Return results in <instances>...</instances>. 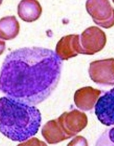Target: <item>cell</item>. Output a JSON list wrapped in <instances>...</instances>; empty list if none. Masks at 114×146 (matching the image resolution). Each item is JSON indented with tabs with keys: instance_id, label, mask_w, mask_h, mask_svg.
Instances as JSON below:
<instances>
[{
	"instance_id": "9a60e30c",
	"label": "cell",
	"mask_w": 114,
	"mask_h": 146,
	"mask_svg": "<svg viewBox=\"0 0 114 146\" xmlns=\"http://www.w3.org/2000/svg\"><path fill=\"white\" fill-rule=\"evenodd\" d=\"M18 146H47V145L44 142L34 137L27 140Z\"/></svg>"
},
{
	"instance_id": "30bf717a",
	"label": "cell",
	"mask_w": 114,
	"mask_h": 146,
	"mask_svg": "<svg viewBox=\"0 0 114 146\" xmlns=\"http://www.w3.org/2000/svg\"><path fill=\"white\" fill-rule=\"evenodd\" d=\"M42 12V7L37 1L24 0L18 5V15L20 18L27 23H32L38 20Z\"/></svg>"
},
{
	"instance_id": "9c48e42d",
	"label": "cell",
	"mask_w": 114,
	"mask_h": 146,
	"mask_svg": "<svg viewBox=\"0 0 114 146\" xmlns=\"http://www.w3.org/2000/svg\"><path fill=\"white\" fill-rule=\"evenodd\" d=\"M100 90L92 87H84L75 92L74 100L75 105L83 111H90L94 108L101 94Z\"/></svg>"
},
{
	"instance_id": "6da1fadb",
	"label": "cell",
	"mask_w": 114,
	"mask_h": 146,
	"mask_svg": "<svg viewBox=\"0 0 114 146\" xmlns=\"http://www.w3.org/2000/svg\"><path fill=\"white\" fill-rule=\"evenodd\" d=\"M62 62L50 49L31 47L13 51L0 71V91L30 105L47 99L59 82Z\"/></svg>"
},
{
	"instance_id": "4fadbf2b",
	"label": "cell",
	"mask_w": 114,
	"mask_h": 146,
	"mask_svg": "<svg viewBox=\"0 0 114 146\" xmlns=\"http://www.w3.org/2000/svg\"><path fill=\"white\" fill-rule=\"evenodd\" d=\"M95 146H114V127L107 129L98 138Z\"/></svg>"
},
{
	"instance_id": "7c38bea8",
	"label": "cell",
	"mask_w": 114,
	"mask_h": 146,
	"mask_svg": "<svg viewBox=\"0 0 114 146\" xmlns=\"http://www.w3.org/2000/svg\"><path fill=\"white\" fill-rule=\"evenodd\" d=\"M42 133L44 139L50 144H55L67 140L61 131L57 119L47 122L42 129Z\"/></svg>"
},
{
	"instance_id": "ba28073f",
	"label": "cell",
	"mask_w": 114,
	"mask_h": 146,
	"mask_svg": "<svg viewBox=\"0 0 114 146\" xmlns=\"http://www.w3.org/2000/svg\"><path fill=\"white\" fill-rule=\"evenodd\" d=\"M55 53L61 61L68 60L78 54H83L80 35H71L63 36L56 45Z\"/></svg>"
},
{
	"instance_id": "2e32d148",
	"label": "cell",
	"mask_w": 114,
	"mask_h": 146,
	"mask_svg": "<svg viewBox=\"0 0 114 146\" xmlns=\"http://www.w3.org/2000/svg\"><path fill=\"white\" fill-rule=\"evenodd\" d=\"M6 49V43L0 40V55H2Z\"/></svg>"
},
{
	"instance_id": "5bb4252c",
	"label": "cell",
	"mask_w": 114,
	"mask_h": 146,
	"mask_svg": "<svg viewBox=\"0 0 114 146\" xmlns=\"http://www.w3.org/2000/svg\"><path fill=\"white\" fill-rule=\"evenodd\" d=\"M67 146H89L87 140L82 136H77L75 137Z\"/></svg>"
},
{
	"instance_id": "277c9868",
	"label": "cell",
	"mask_w": 114,
	"mask_h": 146,
	"mask_svg": "<svg viewBox=\"0 0 114 146\" xmlns=\"http://www.w3.org/2000/svg\"><path fill=\"white\" fill-rule=\"evenodd\" d=\"M86 8L96 24L105 29H109L114 26V8L109 1H87Z\"/></svg>"
},
{
	"instance_id": "7a4b0ae2",
	"label": "cell",
	"mask_w": 114,
	"mask_h": 146,
	"mask_svg": "<svg viewBox=\"0 0 114 146\" xmlns=\"http://www.w3.org/2000/svg\"><path fill=\"white\" fill-rule=\"evenodd\" d=\"M41 113L33 105L11 98H0V132L10 140L24 142L41 127Z\"/></svg>"
},
{
	"instance_id": "8fae6325",
	"label": "cell",
	"mask_w": 114,
	"mask_h": 146,
	"mask_svg": "<svg viewBox=\"0 0 114 146\" xmlns=\"http://www.w3.org/2000/svg\"><path fill=\"white\" fill-rule=\"evenodd\" d=\"M20 25L15 16H7L0 19V39L9 40L16 38Z\"/></svg>"
},
{
	"instance_id": "8992f818",
	"label": "cell",
	"mask_w": 114,
	"mask_h": 146,
	"mask_svg": "<svg viewBox=\"0 0 114 146\" xmlns=\"http://www.w3.org/2000/svg\"><path fill=\"white\" fill-rule=\"evenodd\" d=\"M89 72L90 78L97 84L114 85V58L91 62Z\"/></svg>"
},
{
	"instance_id": "5b68a950",
	"label": "cell",
	"mask_w": 114,
	"mask_h": 146,
	"mask_svg": "<svg viewBox=\"0 0 114 146\" xmlns=\"http://www.w3.org/2000/svg\"><path fill=\"white\" fill-rule=\"evenodd\" d=\"M106 42L105 33L96 26L86 29L80 36V45L84 55H94L101 51Z\"/></svg>"
},
{
	"instance_id": "52a82bcc",
	"label": "cell",
	"mask_w": 114,
	"mask_h": 146,
	"mask_svg": "<svg viewBox=\"0 0 114 146\" xmlns=\"http://www.w3.org/2000/svg\"><path fill=\"white\" fill-rule=\"evenodd\" d=\"M95 114L103 124L114 125V88L98 98L95 105Z\"/></svg>"
},
{
	"instance_id": "3957f363",
	"label": "cell",
	"mask_w": 114,
	"mask_h": 146,
	"mask_svg": "<svg viewBox=\"0 0 114 146\" xmlns=\"http://www.w3.org/2000/svg\"><path fill=\"white\" fill-rule=\"evenodd\" d=\"M60 129L67 140L75 136L86 127L88 118L86 115L78 110L64 112L56 119Z\"/></svg>"
}]
</instances>
